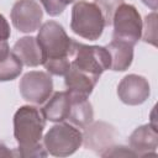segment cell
Listing matches in <instances>:
<instances>
[{"label":"cell","instance_id":"18","mask_svg":"<svg viewBox=\"0 0 158 158\" xmlns=\"http://www.w3.org/2000/svg\"><path fill=\"white\" fill-rule=\"evenodd\" d=\"M94 2L102 12V16L105 19V26H110L112 23V17L116 9L122 2H125V0H95Z\"/></svg>","mask_w":158,"mask_h":158},{"label":"cell","instance_id":"10","mask_svg":"<svg viewBox=\"0 0 158 158\" xmlns=\"http://www.w3.org/2000/svg\"><path fill=\"white\" fill-rule=\"evenodd\" d=\"M130 148L138 157L157 156L158 132L154 123H147L137 127L128 137Z\"/></svg>","mask_w":158,"mask_h":158},{"label":"cell","instance_id":"1","mask_svg":"<svg viewBox=\"0 0 158 158\" xmlns=\"http://www.w3.org/2000/svg\"><path fill=\"white\" fill-rule=\"evenodd\" d=\"M37 42L42 51V65L52 75H65L70 68L73 40L57 21H47L40 26Z\"/></svg>","mask_w":158,"mask_h":158},{"label":"cell","instance_id":"24","mask_svg":"<svg viewBox=\"0 0 158 158\" xmlns=\"http://www.w3.org/2000/svg\"><path fill=\"white\" fill-rule=\"evenodd\" d=\"M16 156L15 152L10 151L2 142H0V157H14Z\"/></svg>","mask_w":158,"mask_h":158},{"label":"cell","instance_id":"20","mask_svg":"<svg viewBox=\"0 0 158 158\" xmlns=\"http://www.w3.org/2000/svg\"><path fill=\"white\" fill-rule=\"evenodd\" d=\"M40 1L49 16H58L65 10V7L69 4L74 2L75 0H40Z\"/></svg>","mask_w":158,"mask_h":158},{"label":"cell","instance_id":"16","mask_svg":"<svg viewBox=\"0 0 158 158\" xmlns=\"http://www.w3.org/2000/svg\"><path fill=\"white\" fill-rule=\"evenodd\" d=\"M98 81H99V79H96L81 70L72 68V67L64 75V84H65L68 91H70L73 94L84 95L88 98L93 93Z\"/></svg>","mask_w":158,"mask_h":158},{"label":"cell","instance_id":"2","mask_svg":"<svg viewBox=\"0 0 158 158\" xmlns=\"http://www.w3.org/2000/svg\"><path fill=\"white\" fill-rule=\"evenodd\" d=\"M46 118L40 109L31 105L19 107L14 115V137L19 144L16 156L46 157L48 153L41 142Z\"/></svg>","mask_w":158,"mask_h":158},{"label":"cell","instance_id":"8","mask_svg":"<svg viewBox=\"0 0 158 158\" xmlns=\"http://www.w3.org/2000/svg\"><path fill=\"white\" fill-rule=\"evenodd\" d=\"M10 16L15 28L30 33L40 28L43 11L36 0H17L12 5Z\"/></svg>","mask_w":158,"mask_h":158},{"label":"cell","instance_id":"12","mask_svg":"<svg viewBox=\"0 0 158 158\" xmlns=\"http://www.w3.org/2000/svg\"><path fill=\"white\" fill-rule=\"evenodd\" d=\"M68 93L70 95V106H69V114L67 121H69V123L77 127L85 128L93 122L94 118L93 106L88 100V96L73 94L70 91Z\"/></svg>","mask_w":158,"mask_h":158},{"label":"cell","instance_id":"3","mask_svg":"<svg viewBox=\"0 0 158 158\" xmlns=\"http://www.w3.org/2000/svg\"><path fill=\"white\" fill-rule=\"evenodd\" d=\"M70 28L75 35L85 40H99L105 28V19L99 6L85 0L77 1L72 7Z\"/></svg>","mask_w":158,"mask_h":158},{"label":"cell","instance_id":"15","mask_svg":"<svg viewBox=\"0 0 158 158\" xmlns=\"http://www.w3.org/2000/svg\"><path fill=\"white\" fill-rule=\"evenodd\" d=\"M133 44L121 41L114 40L106 46V49L110 53L111 58V70L115 72H123L128 69L133 60Z\"/></svg>","mask_w":158,"mask_h":158},{"label":"cell","instance_id":"13","mask_svg":"<svg viewBox=\"0 0 158 158\" xmlns=\"http://www.w3.org/2000/svg\"><path fill=\"white\" fill-rule=\"evenodd\" d=\"M70 106V95L65 91H56L49 96L47 102L42 106L41 111L46 120L51 122H63L67 121Z\"/></svg>","mask_w":158,"mask_h":158},{"label":"cell","instance_id":"23","mask_svg":"<svg viewBox=\"0 0 158 158\" xmlns=\"http://www.w3.org/2000/svg\"><path fill=\"white\" fill-rule=\"evenodd\" d=\"M10 47L7 44V41H4V40H0V59L6 57L9 53H10Z\"/></svg>","mask_w":158,"mask_h":158},{"label":"cell","instance_id":"9","mask_svg":"<svg viewBox=\"0 0 158 158\" xmlns=\"http://www.w3.org/2000/svg\"><path fill=\"white\" fill-rule=\"evenodd\" d=\"M118 99L131 106L143 104L151 95L148 80L138 74H128L121 79L117 86Z\"/></svg>","mask_w":158,"mask_h":158},{"label":"cell","instance_id":"6","mask_svg":"<svg viewBox=\"0 0 158 158\" xmlns=\"http://www.w3.org/2000/svg\"><path fill=\"white\" fill-rule=\"evenodd\" d=\"M111 25H114V40H121L135 46L142 37L143 22L138 10L131 4L122 2L116 9Z\"/></svg>","mask_w":158,"mask_h":158},{"label":"cell","instance_id":"5","mask_svg":"<svg viewBox=\"0 0 158 158\" xmlns=\"http://www.w3.org/2000/svg\"><path fill=\"white\" fill-rule=\"evenodd\" d=\"M83 144V133L69 122H58L43 137V146L51 156L68 157Z\"/></svg>","mask_w":158,"mask_h":158},{"label":"cell","instance_id":"19","mask_svg":"<svg viewBox=\"0 0 158 158\" xmlns=\"http://www.w3.org/2000/svg\"><path fill=\"white\" fill-rule=\"evenodd\" d=\"M156 19H157L156 11H153V12L149 14V15H147L146 19H144V28H142V32H143V41L147 42V43H151V44H153V46H157V42H156V38H157Z\"/></svg>","mask_w":158,"mask_h":158},{"label":"cell","instance_id":"25","mask_svg":"<svg viewBox=\"0 0 158 158\" xmlns=\"http://www.w3.org/2000/svg\"><path fill=\"white\" fill-rule=\"evenodd\" d=\"M144 5H147L148 7H151L153 11H156L157 10V7H158V0H141Z\"/></svg>","mask_w":158,"mask_h":158},{"label":"cell","instance_id":"17","mask_svg":"<svg viewBox=\"0 0 158 158\" xmlns=\"http://www.w3.org/2000/svg\"><path fill=\"white\" fill-rule=\"evenodd\" d=\"M22 72V62L11 51L6 57L0 59V81L16 79Z\"/></svg>","mask_w":158,"mask_h":158},{"label":"cell","instance_id":"14","mask_svg":"<svg viewBox=\"0 0 158 158\" xmlns=\"http://www.w3.org/2000/svg\"><path fill=\"white\" fill-rule=\"evenodd\" d=\"M12 52L19 57L22 64L27 67H37L42 64V51L33 36H26L17 40L12 47Z\"/></svg>","mask_w":158,"mask_h":158},{"label":"cell","instance_id":"21","mask_svg":"<svg viewBox=\"0 0 158 158\" xmlns=\"http://www.w3.org/2000/svg\"><path fill=\"white\" fill-rule=\"evenodd\" d=\"M101 157H120V156H123V157H127V156H131V157H137L136 153L128 148V147H125V146H110L109 148L105 149V152H101L100 153Z\"/></svg>","mask_w":158,"mask_h":158},{"label":"cell","instance_id":"4","mask_svg":"<svg viewBox=\"0 0 158 158\" xmlns=\"http://www.w3.org/2000/svg\"><path fill=\"white\" fill-rule=\"evenodd\" d=\"M70 67L100 79L101 74L111 67L110 53L106 47L89 46L73 40L70 51Z\"/></svg>","mask_w":158,"mask_h":158},{"label":"cell","instance_id":"11","mask_svg":"<svg viewBox=\"0 0 158 158\" xmlns=\"http://www.w3.org/2000/svg\"><path fill=\"white\" fill-rule=\"evenodd\" d=\"M86 131L83 135V142L86 148H90L98 153L101 149H106L114 143L115 138V128L105 122H95L90 127H85Z\"/></svg>","mask_w":158,"mask_h":158},{"label":"cell","instance_id":"22","mask_svg":"<svg viewBox=\"0 0 158 158\" xmlns=\"http://www.w3.org/2000/svg\"><path fill=\"white\" fill-rule=\"evenodd\" d=\"M11 36V30H10V25L7 22V20L5 19V16L2 14H0V40L7 41Z\"/></svg>","mask_w":158,"mask_h":158},{"label":"cell","instance_id":"7","mask_svg":"<svg viewBox=\"0 0 158 158\" xmlns=\"http://www.w3.org/2000/svg\"><path fill=\"white\" fill-rule=\"evenodd\" d=\"M21 96L32 104L41 105L46 102L53 91V80L49 73L31 70L26 73L19 84Z\"/></svg>","mask_w":158,"mask_h":158}]
</instances>
